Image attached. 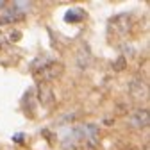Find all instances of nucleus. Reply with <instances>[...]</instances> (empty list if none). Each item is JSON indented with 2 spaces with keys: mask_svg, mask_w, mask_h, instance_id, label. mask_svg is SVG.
I'll list each match as a JSON object with an SVG mask.
<instances>
[{
  "mask_svg": "<svg viewBox=\"0 0 150 150\" xmlns=\"http://www.w3.org/2000/svg\"><path fill=\"white\" fill-rule=\"evenodd\" d=\"M129 91H130V95L132 97H136V98H146L148 97V88H146V82H143L141 79H134L132 82H130V88H129Z\"/></svg>",
  "mask_w": 150,
  "mask_h": 150,
  "instance_id": "obj_5",
  "label": "nucleus"
},
{
  "mask_svg": "<svg viewBox=\"0 0 150 150\" xmlns=\"http://www.w3.org/2000/svg\"><path fill=\"white\" fill-rule=\"evenodd\" d=\"M54 91L48 84L45 82H40V86H38V102H40L43 107H50L54 104Z\"/></svg>",
  "mask_w": 150,
  "mask_h": 150,
  "instance_id": "obj_3",
  "label": "nucleus"
},
{
  "mask_svg": "<svg viewBox=\"0 0 150 150\" xmlns=\"http://www.w3.org/2000/svg\"><path fill=\"white\" fill-rule=\"evenodd\" d=\"M111 27L115 29V32H118V34L129 32L130 27H132L130 16H129V14H120V16H116V18H112V20H111Z\"/></svg>",
  "mask_w": 150,
  "mask_h": 150,
  "instance_id": "obj_4",
  "label": "nucleus"
},
{
  "mask_svg": "<svg viewBox=\"0 0 150 150\" xmlns=\"http://www.w3.org/2000/svg\"><path fill=\"white\" fill-rule=\"evenodd\" d=\"M81 18H82L81 11H68L66 13V22H79Z\"/></svg>",
  "mask_w": 150,
  "mask_h": 150,
  "instance_id": "obj_8",
  "label": "nucleus"
},
{
  "mask_svg": "<svg viewBox=\"0 0 150 150\" xmlns=\"http://www.w3.org/2000/svg\"><path fill=\"white\" fill-rule=\"evenodd\" d=\"M148 122H150V118H148V111L146 109H138V111L129 115V125L138 129V130L148 127Z\"/></svg>",
  "mask_w": 150,
  "mask_h": 150,
  "instance_id": "obj_2",
  "label": "nucleus"
},
{
  "mask_svg": "<svg viewBox=\"0 0 150 150\" xmlns=\"http://www.w3.org/2000/svg\"><path fill=\"white\" fill-rule=\"evenodd\" d=\"M89 63H91L89 48H88V47H82V48L79 50V54H77V64H79L81 70H86V68L89 66Z\"/></svg>",
  "mask_w": 150,
  "mask_h": 150,
  "instance_id": "obj_6",
  "label": "nucleus"
},
{
  "mask_svg": "<svg viewBox=\"0 0 150 150\" xmlns=\"http://www.w3.org/2000/svg\"><path fill=\"white\" fill-rule=\"evenodd\" d=\"M125 66H127V59H125V55H120V57L115 61V64H112V68H115L116 71H122Z\"/></svg>",
  "mask_w": 150,
  "mask_h": 150,
  "instance_id": "obj_9",
  "label": "nucleus"
},
{
  "mask_svg": "<svg viewBox=\"0 0 150 150\" xmlns=\"http://www.w3.org/2000/svg\"><path fill=\"white\" fill-rule=\"evenodd\" d=\"M64 71V66L57 61H50L48 64H45L43 68H40L36 71V77L40 79L41 82L48 84L50 81H55L57 77H61V73Z\"/></svg>",
  "mask_w": 150,
  "mask_h": 150,
  "instance_id": "obj_1",
  "label": "nucleus"
},
{
  "mask_svg": "<svg viewBox=\"0 0 150 150\" xmlns=\"http://www.w3.org/2000/svg\"><path fill=\"white\" fill-rule=\"evenodd\" d=\"M13 139H14V141H22V139H23V136H22V134H18V136H14Z\"/></svg>",
  "mask_w": 150,
  "mask_h": 150,
  "instance_id": "obj_11",
  "label": "nucleus"
},
{
  "mask_svg": "<svg viewBox=\"0 0 150 150\" xmlns=\"http://www.w3.org/2000/svg\"><path fill=\"white\" fill-rule=\"evenodd\" d=\"M20 36H22L20 32H11L9 38H11V41H18V40H20Z\"/></svg>",
  "mask_w": 150,
  "mask_h": 150,
  "instance_id": "obj_10",
  "label": "nucleus"
},
{
  "mask_svg": "<svg viewBox=\"0 0 150 150\" xmlns=\"http://www.w3.org/2000/svg\"><path fill=\"white\" fill-rule=\"evenodd\" d=\"M48 63H50V59H48V57H45V55H43V57H38V59H36V61H34V63L30 64V68H32L34 71H38L40 68H43V66H45V64H48Z\"/></svg>",
  "mask_w": 150,
  "mask_h": 150,
  "instance_id": "obj_7",
  "label": "nucleus"
},
{
  "mask_svg": "<svg viewBox=\"0 0 150 150\" xmlns=\"http://www.w3.org/2000/svg\"><path fill=\"white\" fill-rule=\"evenodd\" d=\"M6 6H7V4H6V2H4V0H0V9H4V7H6Z\"/></svg>",
  "mask_w": 150,
  "mask_h": 150,
  "instance_id": "obj_12",
  "label": "nucleus"
}]
</instances>
